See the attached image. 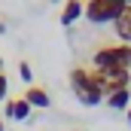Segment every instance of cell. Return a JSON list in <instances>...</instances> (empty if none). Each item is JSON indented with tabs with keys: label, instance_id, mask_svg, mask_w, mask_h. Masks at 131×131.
Segmentation results:
<instances>
[{
	"label": "cell",
	"instance_id": "7c38bea8",
	"mask_svg": "<svg viewBox=\"0 0 131 131\" xmlns=\"http://www.w3.org/2000/svg\"><path fill=\"white\" fill-rule=\"evenodd\" d=\"M125 113H128V125H131V107H128V110H125Z\"/></svg>",
	"mask_w": 131,
	"mask_h": 131
},
{
	"label": "cell",
	"instance_id": "ba28073f",
	"mask_svg": "<svg viewBox=\"0 0 131 131\" xmlns=\"http://www.w3.org/2000/svg\"><path fill=\"white\" fill-rule=\"evenodd\" d=\"M113 28H116V37H119L122 43L131 46V6H125V12L113 21Z\"/></svg>",
	"mask_w": 131,
	"mask_h": 131
},
{
	"label": "cell",
	"instance_id": "52a82bcc",
	"mask_svg": "<svg viewBox=\"0 0 131 131\" xmlns=\"http://www.w3.org/2000/svg\"><path fill=\"white\" fill-rule=\"evenodd\" d=\"M79 15H85V3H82V0H67L64 9H61V25H64V28L73 25Z\"/></svg>",
	"mask_w": 131,
	"mask_h": 131
},
{
	"label": "cell",
	"instance_id": "30bf717a",
	"mask_svg": "<svg viewBox=\"0 0 131 131\" xmlns=\"http://www.w3.org/2000/svg\"><path fill=\"white\" fill-rule=\"evenodd\" d=\"M18 73H21V79L25 82H31L34 76H31V67H28V61H18Z\"/></svg>",
	"mask_w": 131,
	"mask_h": 131
},
{
	"label": "cell",
	"instance_id": "9c48e42d",
	"mask_svg": "<svg viewBox=\"0 0 131 131\" xmlns=\"http://www.w3.org/2000/svg\"><path fill=\"white\" fill-rule=\"evenodd\" d=\"M104 101H107L110 110H128V107H131V92H128V89H119V92L107 95Z\"/></svg>",
	"mask_w": 131,
	"mask_h": 131
},
{
	"label": "cell",
	"instance_id": "6da1fadb",
	"mask_svg": "<svg viewBox=\"0 0 131 131\" xmlns=\"http://www.w3.org/2000/svg\"><path fill=\"white\" fill-rule=\"evenodd\" d=\"M70 89H73L76 101L85 104V107H95V104H101V101L107 98L104 89L98 85V79H95V73L85 70V67H76V70L70 73Z\"/></svg>",
	"mask_w": 131,
	"mask_h": 131
},
{
	"label": "cell",
	"instance_id": "7a4b0ae2",
	"mask_svg": "<svg viewBox=\"0 0 131 131\" xmlns=\"http://www.w3.org/2000/svg\"><path fill=\"white\" fill-rule=\"evenodd\" d=\"M125 6H131V0H89L85 3V18L92 25H110L125 12Z\"/></svg>",
	"mask_w": 131,
	"mask_h": 131
},
{
	"label": "cell",
	"instance_id": "5bb4252c",
	"mask_svg": "<svg viewBox=\"0 0 131 131\" xmlns=\"http://www.w3.org/2000/svg\"><path fill=\"white\" fill-rule=\"evenodd\" d=\"M0 131H3V122H0Z\"/></svg>",
	"mask_w": 131,
	"mask_h": 131
},
{
	"label": "cell",
	"instance_id": "8fae6325",
	"mask_svg": "<svg viewBox=\"0 0 131 131\" xmlns=\"http://www.w3.org/2000/svg\"><path fill=\"white\" fill-rule=\"evenodd\" d=\"M6 92H9V79L0 73V101H6Z\"/></svg>",
	"mask_w": 131,
	"mask_h": 131
},
{
	"label": "cell",
	"instance_id": "5b68a950",
	"mask_svg": "<svg viewBox=\"0 0 131 131\" xmlns=\"http://www.w3.org/2000/svg\"><path fill=\"white\" fill-rule=\"evenodd\" d=\"M31 110H34V107L25 101V95H21V98H9V101H6V119L25 122V119L31 116Z\"/></svg>",
	"mask_w": 131,
	"mask_h": 131
},
{
	"label": "cell",
	"instance_id": "3957f363",
	"mask_svg": "<svg viewBox=\"0 0 131 131\" xmlns=\"http://www.w3.org/2000/svg\"><path fill=\"white\" fill-rule=\"evenodd\" d=\"M92 67L95 70H104V67H122V70H131V46L128 43H119V46H101L92 58Z\"/></svg>",
	"mask_w": 131,
	"mask_h": 131
},
{
	"label": "cell",
	"instance_id": "4fadbf2b",
	"mask_svg": "<svg viewBox=\"0 0 131 131\" xmlns=\"http://www.w3.org/2000/svg\"><path fill=\"white\" fill-rule=\"evenodd\" d=\"M0 73H3V58H0Z\"/></svg>",
	"mask_w": 131,
	"mask_h": 131
},
{
	"label": "cell",
	"instance_id": "8992f818",
	"mask_svg": "<svg viewBox=\"0 0 131 131\" xmlns=\"http://www.w3.org/2000/svg\"><path fill=\"white\" fill-rule=\"evenodd\" d=\"M25 101L31 104L34 110H46V107L52 104L49 92H46V89H40V85H28V92H25Z\"/></svg>",
	"mask_w": 131,
	"mask_h": 131
},
{
	"label": "cell",
	"instance_id": "277c9868",
	"mask_svg": "<svg viewBox=\"0 0 131 131\" xmlns=\"http://www.w3.org/2000/svg\"><path fill=\"white\" fill-rule=\"evenodd\" d=\"M92 73H95L98 85L104 89V95H113L119 89H128V82H131V70H122V67H104V70H95L92 67Z\"/></svg>",
	"mask_w": 131,
	"mask_h": 131
}]
</instances>
